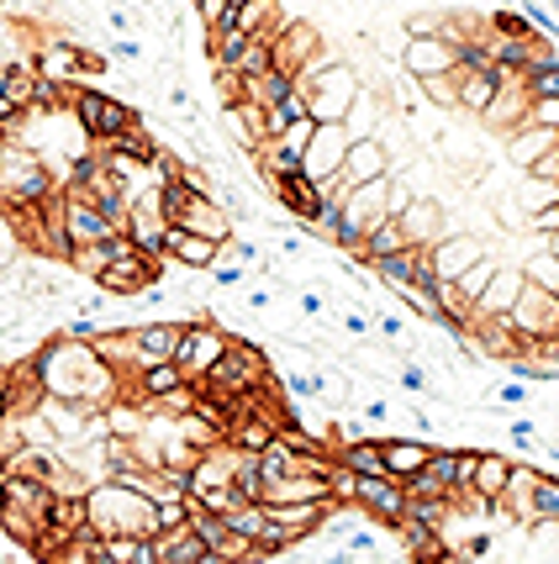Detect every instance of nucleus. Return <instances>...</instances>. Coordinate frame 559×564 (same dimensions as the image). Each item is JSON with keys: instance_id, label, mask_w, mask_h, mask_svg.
I'll return each mask as SVG.
<instances>
[{"instance_id": "nucleus-1", "label": "nucleus", "mask_w": 559, "mask_h": 564, "mask_svg": "<svg viewBox=\"0 0 559 564\" xmlns=\"http://www.w3.org/2000/svg\"><path fill=\"white\" fill-rule=\"evenodd\" d=\"M32 369H37L43 391L58 395V401H74V406H85V412L111 406V401L127 395V386H132V375L106 365L96 348H90V338H64V333H53L49 344L32 354Z\"/></svg>"}, {"instance_id": "nucleus-43", "label": "nucleus", "mask_w": 559, "mask_h": 564, "mask_svg": "<svg viewBox=\"0 0 559 564\" xmlns=\"http://www.w3.org/2000/svg\"><path fill=\"white\" fill-rule=\"evenodd\" d=\"M0 6H17V0H0Z\"/></svg>"}, {"instance_id": "nucleus-18", "label": "nucleus", "mask_w": 559, "mask_h": 564, "mask_svg": "<svg viewBox=\"0 0 559 564\" xmlns=\"http://www.w3.org/2000/svg\"><path fill=\"white\" fill-rule=\"evenodd\" d=\"M517 291H523V270H517V264H496L491 285H486L481 295H475L470 317H507L512 301H517Z\"/></svg>"}, {"instance_id": "nucleus-40", "label": "nucleus", "mask_w": 559, "mask_h": 564, "mask_svg": "<svg viewBox=\"0 0 559 564\" xmlns=\"http://www.w3.org/2000/svg\"><path fill=\"white\" fill-rule=\"evenodd\" d=\"M164 106H170V111H180V117H195V100H191V90H185L180 79H170V90H164Z\"/></svg>"}, {"instance_id": "nucleus-17", "label": "nucleus", "mask_w": 559, "mask_h": 564, "mask_svg": "<svg viewBox=\"0 0 559 564\" xmlns=\"http://www.w3.org/2000/svg\"><path fill=\"white\" fill-rule=\"evenodd\" d=\"M269 191H275V200H280V212L286 217H295L301 227L312 221V212L322 206V196H316V180H307V174L295 170V174H275L269 180Z\"/></svg>"}, {"instance_id": "nucleus-32", "label": "nucleus", "mask_w": 559, "mask_h": 564, "mask_svg": "<svg viewBox=\"0 0 559 564\" xmlns=\"http://www.w3.org/2000/svg\"><path fill=\"white\" fill-rule=\"evenodd\" d=\"M517 270L528 274L534 285H544V291H559V259L549 253V248H538V253H528V259H523Z\"/></svg>"}, {"instance_id": "nucleus-13", "label": "nucleus", "mask_w": 559, "mask_h": 564, "mask_svg": "<svg viewBox=\"0 0 559 564\" xmlns=\"http://www.w3.org/2000/svg\"><path fill=\"white\" fill-rule=\"evenodd\" d=\"M365 264L380 285H390V291H407V285L433 280V259H428L422 243H407V248H396V253H386V259H365Z\"/></svg>"}, {"instance_id": "nucleus-30", "label": "nucleus", "mask_w": 559, "mask_h": 564, "mask_svg": "<svg viewBox=\"0 0 559 564\" xmlns=\"http://www.w3.org/2000/svg\"><path fill=\"white\" fill-rule=\"evenodd\" d=\"M244 79V100H254V106H275V100L291 90L295 79L291 74H280V69H265V74H238Z\"/></svg>"}, {"instance_id": "nucleus-42", "label": "nucleus", "mask_w": 559, "mask_h": 564, "mask_svg": "<svg viewBox=\"0 0 559 564\" xmlns=\"http://www.w3.org/2000/svg\"><path fill=\"white\" fill-rule=\"evenodd\" d=\"M11 406V365H0V412Z\"/></svg>"}, {"instance_id": "nucleus-7", "label": "nucleus", "mask_w": 559, "mask_h": 564, "mask_svg": "<svg viewBox=\"0 0 559 564\" xmlns=\"http://www.w3.org/2000/svg\"><path fill=\"white\" fill-rule=\"evenodd\" d=\"M227 344H233V333H227L222 322L191 317L185 322V333H180V348H174V365L185 369V380H201V375L227 354Z\"/></svg>"}, {"instance_id": "nucleus-33", "label": "nucleus", "mask_w": 559, "mask_h": 564, "mask_svg": "<svg viewBox=\"0 0 559 564\" xmlns=\"http://www.w3.org/2000/svg\"><path fill=\"white\" fill-rule=\"evenodd\" d=\"M559 517V475H538L534 486V522H555Z\"/></svg>"}, {"instance_id": "nucleus-41", "label": "nucleus", "mask_w": 559, "mask_h": 564, "mask_svg": "<svg viewBox=\"0 0 559 564\" xmlns=\"http://www.w3.org/2000/svg\"><path fill=\"white\" fill-rule=\"evenodd\" d=\"M523 174H538V180H555V185H559V143L549 148V153H544V159H538L534 170H523Z\"/></svg>"}, {"instance_id": "nucleus-19", "label": "nucleus", "mask_w": 559, "mask_h": 564, "mask_svg": "<svg viewBox=\"0 0 559 564\" xmlns=\"http://www.w3.org/2000/svg\"><path fill=\"white\" fill-rule=\"evenodd\" d=\"M380 454H386V475H396V480H412L417 469L428 465L433 443H422L417 433H390V438H380Z\"/></svg>"}, {"instance_id": "nucleus-35", "label": "nucleus", "mask_w": 559, "mask_h": 564, "mask_svg": "<svg viewBox=\"0 0 559 564\" xmlns=\"http://www.w3.org/2000/svg\"><path fill=\"white\" fill-rule=\"evenodd\" d=\"M528 122L559 132V96H534V100H528Z\"/></svg>"}, {"instance_id": "nucleus-2", "label": "nucleus", "mask_w": 559, "mask_h": 564, "mask_svg": "<svg viewBox=\"0 0 559 564\" xmlns=\"http://www.w3.org/2000/svg\"><path fill=\"white\" fill-rule=\"evenodd\" d=\"M85 517L100 539H117V533H138V539H153L159 533V501L148 491H138L122 475H106L85 491Z\"/></svg>"}, {"instance_id": "nucleus-44", "label": "nucleus", "mask_w": 559, "mask_h": 564, "mask_svg": "<svg viewBox=\"0 0 559 564\" xmlns=\"http://www.w3.org/2000/svg\"><path fill=\"white\" fill-rule=\"evenodd\" d=\"M233 6H244V0H233Z\"/></svg>"}, {"instance_id": "nucleus-36", "label": "nucleus", "mask_w": 559, "mask_h": 564, "mask_svg": "<svg viewBox=\"0 0 559 564\" xmlns=\"http://www.w3.org/2000/svg\"><path fill=\"white\" fill-rule=\"evenodd\" d=\"M195 17H201V26L212 32V26L233 22V0H195Z\"/></svg>"}, {"instance_id": "nucleus-6", "label": "nucleus", "mask_w": 559, "mask_h": 564, "mask_svg": "<svg viewBox=\"0 0 559 564\" xmlns=\"http://www.w3.org/2000/svg\"><path fill=\"white\" fill-rule=\"evenodd\" d=\"M507 317L517 327V344H549L559 333V291H544L523 274V291H517Z\"/></svg>"}, {"instance_id": "nucleus-27", "label": "nucleus", "mask_w": 559, "mask_h": 564, "mask_svg": "<svg viewBox=\"0 0 559 564\" xmlns=\"http://www.w3.org/2000/svg\"><path fill=\"white\" fill-rule=\"evenodd\" d=\"M396 248H407V227L401 217H380L375 227H365V238H359V259H386Z\"/></svg>"}, {"instance_id": "nucleus-34", "label": "nucleus", "mask_w": 559, "mask_h": 564, "mask_svg": "<svg viewBox=\"0 0 559 564\" xmlns=\"http://www.w3.org/2000/svg\"><path fill=\"white\" fill-rule=\"evenodd\" d=\"M486 26L496 32V37H528V32H534V22H528V11H491Z\"/></svg>"}, {"instance_id": "nucleus-10", "label": "nucleus", "mask_w": 559, "mask_h": 564, "mask_svg": "<svg viewBox=\"0 0 559 564\" xmlns=\"http://www.w3.org/2000/svg\"><path fill=\"white\" fill-rule=\"evenodd\" d=\"M64 232H69V248H85V243H106V238H117V232H122V221H111L90 196L64 191Z\"/></svg>"}, {"instance_id": "nucleus-24", "label": "nucleus", "mask_w": 559, "mask_h": 564, "mask_svg": "<svg viewBox=\"0 0 559 564\" xmlns=\"http://www.w3.org/2000/svg\"><path fill=\"white\" fill-rule=\"evenodd\" d=\"M217 248L212 238H201V232H191V227H174L170 221V238H164V259L170 264H185V270H206L212 259H217Z\"/></svg>"}, {"instance_id": "nucleus-28", "label": "nucleus", "mask_w": 559, "mask_h": 564, "mask_svg": "<svg viewBox=\"0 0 559 564\" xmlns=\"http://www.w3.org/2000/svg\"><path fill=\"white\" fill-rule=\"evenodd\" d=\"M460 74V111H470V117H481L491 106V96H496V74L491 69H454Z\"/></svg>"}, {"instance_id": "nucleus-26", "label": "nucleus", "mask_w": 559, "mask_h": 564, "mask_svg": "<svg viewBox=\"0 0 559 564\" xmlns=\"http://www.w3.org/2000/svg\"><path fill=\"white\" fill-rule=\"evenodd\" d=\"M90 348H96L111 369H122V375H132V369H138V344H132V327H100L96 338H90Z\"/></svg>"}, {"instance_id": "nucleus-29", "label": "nucleus", "mask_w": 559, "mask_h": 564, "mask_svg": "<svg viewBox=\"0 0 559 564\" xmlns=\"http://www.w3.org/2000/svg\"><path fill=\"white\" fill-rule=\"evenodd\" d=\"M333 459L348 465L354 475H386V454H380V438H359V443H338Z\"/></svg>"}, {"instance_id": "nucleus-4", "label": "nucleus", "mask_w": 559, "mask_h": 564, "mask_svg": "<svg viewBox=\"0 0 559 564\" xmlns=\"http://www.w3.org/2000/svg\"><path fill=\"white\" fill-rule=\"evenodd\" d=\"M69 117L79 122V132L90 138V143H111V138H122L127 127H138V106L122 96H106L96 85H74L69 96Z\"/></svg>"}, {"instance_id": "nucleus-45", "label": "nucleus", "mask_w": 559, "mask_h": 564, "mask_svg": "<svg viewBox=\"0 0 559 564\" xmlns=\"http://www.w3.org/2000/svg\"><path fill=\"white\" fill-rule=\"evenodd\" d=\"M117 6H127V0H117Z\"/></svg>"}, {"instance_id": "nucleus-37", "label": "nucleus", "mask_w": 559, "mask_h": 564, "mask_svg": "<svg viewBox=\"0 0 559 564\" xmlns=\"http://www.w3.org/2000/svg\"><path fill=\"white\" fill-rule=\"evenodd\" d=\"M528 96H559V64L528 69Z\"/></svg>"}, {"instance_id": "nucleus-31", "label": "nucleus", "mask_w": 559, "mask_h": 564, "mask_svg": "<svg viewBox=\"0 0 559 564\" xmlns=\"http://www.w3.org/2000/svg\"><path fill=\"white\" fill-rule=\"evenodd\" d=\"M460 69V64H454ZM433 74V79H422V100L433 106V111H460V74Z\"/></svg>"}, {"instance_id": "nucleus-12", "label": "nucleus", "mask_w": 559, "mask_h": 564, "mask_svg": "<svg viewBox=\"0 0 559 564\" xmlns=\"http://www.w3.org/2000/svg\"><path fill=\"white\" fill-rule=\"evenodd\" d=\"M348 143H354V138H348V127L343 122H316L312 143H307V153H301V174H307V180H327V174H338Z\"/></svg>"}, {"instance_id": "nucleus-14", "label": "nucleus", "mask_w": 559, "mask_h": 564, "mask_svg": "<svg viewBox=\"0 0 559 564\" xmlns=\"http://www.w3.org/2000/svg\"><path fill=\"white\" fill-rule=\"evenodd\" d=\"M481 253H491V243L481 238V232H470V227H460V232H443L433 248H428V259H433V274L438 280H460Z\"/></svg>"}, {"instance_id": "nucleus-20", "label": "nucleus", "mask_w": 559, "mask_h": 564, "mask_svg": "<svg viewBox=\"0 0 559 564\" xmlns=\"http://www.w3.org/2000/svg\"><path fill=\"white\" fill-rule=\"evenodd\" d=\"M185 322H191V317H185ZM185 322H143V327H132V344H138V369L159 365V359H174Z\"/></svg>"}, {"instance_id": "nucleus-9", "label": "nucleus", "mask_w": 559, "mask_h": 564, "mask_svg": "<svg viewBox=\"0 0 559 564\" xmlns=\"http://www.w3.org/2000/svg\"><path fill=\"white\" fill-rule=\"evenodd\" d=\"M354 507L365 517H375L380 528H390V522H401V512H407V486L396 475H359L354 480Z\"/></svg>"}, {"instance_id": "nucleus-15", "label": "nucleus", "mask_w": 559, "mask_h": 564, "mask_svg": "<svg viewBox=\"0 0 559 564\" xmlns=\"http://www.w3.org/2000/svg\"><path fill=\"white\" fill-rule=\"evenodd\" d=\"M401 227H407V243H422V248H433L443 232H460V221L443 212L438 196H412V206L401 212Z\"/></svg>"}, {"instance_id": "nucleus-21", "label": "nucleus", "mask_w": 559, "mask_h": 564, "mask_svg": "<svg viewBox=\"0 0 559 564\" xmlns=\"http://www.w3.org/2000/svg\"><path fill=\"white\" fill-rule=\"evenodd\" d=\"M390 170V153L380 138H354L348 153H343V180L348 185H365V180H380Z\"/></svg>"}, {"instance_id": "nucleus-38", "label": "nucleus", "mask_w": 559, "mask_h": 564, "mask_svg": "<svg viewBox=\"0 0 559 564\" xmlns=\"http://www.w3.org/2000/svg\"><path fill=\"white\" fill-rule=\"evenodd\" d=\"M528 386H534V380H523V375H512V380H502V412H507V406H528V401H534V391H528Z\"/></svg>"}, {"instance_id": "nucleus-3", "label": "nucleus", "mask_w": 559, "mask_h": 564, "mask_svg": "<svg viewBox=\"0 0 559 564\" xmlns=\"http://www.w3.org/2000/svg\"><path fill=\"white\" fill-rule=\"evenodd\" d=\"M265 380H275L269 375V354L259 338H248V333H238L233 344H227V354H222L217 365L206 369L195 386L206 395H222V401H233V395H248L254 386H265Z\"/></svg>"}, {"instance_id": "nucleus-22", "label": "nucleus", "mask_w": 559, "mask_h": 564, "mask_svg": "<svg viewBox=\"0 0 559 564\" xmlns=\"http://www.w3.org/2000/svg\"><path fill=\"white\" fill-rule=\"evenodd\" d=\"M507 469H512L507 454L481 448V454H475V469H470V496H475V501H486V507H496L502 491H507Z\"/></svg>"}, {"instance_id": "nucleus-8", "label": "nucleus", "mask_w": 559, "mask_h": 564, "mask_svg": "<svg viewBox=\"0 0 559 564\" xmlns=\"http://www.w3.org/2000/svg\"><path fill=\"white\" fill-rule=\"evenodd\" d=\"M316 48H322V32H316V22H307V17H291V22L269 37V58H275V69L291 74V79H301V69L312 64Z\"/></svg>"}, {"instance_id": "nucleus-25", "label": "nucleus", "mask_w": 559, "mask_h": 564, "mask_svg": "<svg viewBox=\"0 0 559 564\" xmlns=\"http://www.w3.org/2000/svg\"><path fill=\"white\" fill-rule=\"evenodd\" d=\"M153 549H159V564H206L212 560L206 543L195 539L191 522H185V528H159V533H153Z\"/></svg>"}, {"instance_id": "nucleus-39", "label": "nucleus", "mask_w": 559, "mask_h": 564, "mask_svg": "<svg viewBox=\"0 0 559 564\" xmlns=\"http://www.w3.org/2000/svg\"><path fill=\"white\" fill-rule=\"evenodd\" d=\"M507 438L517 443V448H534V443H549V438H538V422H534V417H512V422H507Z\"/></svg>"}, {"instance_id": "nucleus-11", "label": "nucleus", "mask_w": 559, "mask_h": 564, "mask_svg": "<svg viewBox=\"0 0 559 564\" xmlns=\"http://www.w3.org/2000/svg\"><path fill=\"white\" fill-rule=\"evenodd\" d=\"M396 64L407 74H417V79H433V74H449L460 64V48H454L449 37H438V32H417V37L401 43V58H396Z\"/></svg>"}, {"instance_id": "nucleus-23", "label": "nucleus", "mask_w": 559, "mask_h": 564, "mask_svg": "<svg viewBox=\"0 0 559 564\" xmlns=\"http://www.w3.org/2000/svg\"><path fill=\"white\" fill-rule=\"evenodd\" d=\"M555 143H559V132H549V127H534V122L512 127V132H507V164H512V170H534V164Z\"/></svg>"}, {"instance_id": "nucleus-16", "label": "nucleus", "mask_w": 559, "mask_h": 564, "mask_svg": "<svg viewBox=\"0 0 559 564\" xmlns=\"http://www.w3.org/2000/svg\"><path fill=\"white\" fill-rule=\"evenodd\" d=\"M174 227H191V232L212 238V243H227V238H233V212H227V200H217V196H191L180 206Z\"/></svg>"}, {"instance_id": "nucleus-5", "label": "nucleus", "mask_w": 559, "mask_h": 564, "mask_svg": "<svg viewBox=\"0 0 559 564\" xmlns=\"http://www.w3.org/2000/svg\"><path fill=\"white\" fill-rule=\"evenodd\" d=\"M295 85L307 90L312 122H343V111L354 106L359 85H365V74H359V64H348V58H333L327 69L307 74V79H295Z\"/></svg>"}]
</instances>
